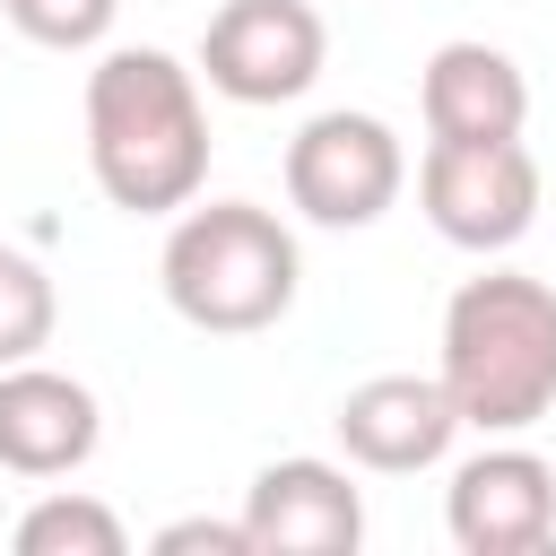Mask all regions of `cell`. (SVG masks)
<instances>
[{
	"mask_svg": "<svg viewBox=\"0 0 556 556\" xmlns=\"http://www.w3.org/2000/svg\"><path fill=\"white\" fill-rule=\"evenodd\" d=\"M434 382L452 391L460 426L478 434H521L556 408V287L530 269H486L460 278L443 304V365Z\"/></svg>",
	"mask_w": 556,
	"mask_h": 556,
	"instance_id": "2",
	"label": "cell"
},
{
	"mask_svg": "<svg viewBox=\"0 0 556 556\" xmlns=\"http://www.w3.org/2000/svg\"><path fill=\"white\" fill-rule=\"evenodd\" d=\"M408 182V148L382 113H313L295 139H287V200L304 226H330V235H356L374 226Z\"/></svg>",
	"mask_w": 556,
	"mask_h": 556,
	"instance_id": "4",
	"label": "cell"
},
{
	"mask_svg": "<svg viewBox=\"0 0 556 556\" xmlns=\"http://www.w3.org/2000/svg\"><path fill=\"white\" fill-rule=\"evenodd\" d=\"M87 174L122 217H174L208 182L200 70L156 43H113L87 70Z\"/></svg>",
	"mask_w": 556,
	"mask_h": 556,
	"instance_id": "1",
	"label": "cell"
},
{
	"mask_svg": "<svg viewBox=\"0 0 556 556\" xmlns=\"http://www.w3.org/2000/svg\"><path fill=\"white\" fill-rule=\"evenodd\" d=\"M339 452L356 460V469H374V478H417V469H434L443 452H452V434H460V408H452V391L434 382V374H374V382H356L348 400H339Z\"/></svg>",
	"mask_w": 556,
	"mask_h": 556,
	"instance_id": "10",
	"label": "cell"
},
{
	"mask_svg": "<svg viewBox=\"0 0 556 556\" xmlns=\"http://www.w3.org/2000/svg\"><path fill=\"white\" fill-rule=\"evenodd\" d=\"M104 443V408L78 374L26 356V365H0V469L9 478H70L87 469Z\"/></svg>",
	"mask_w": 556,
	"mask_h": 556,
	"instance_id": "9",
	"label": "cell"
},
{
	"mask_svg": "<svg viewBox=\"0 0 556 556\" xmlns=\"http://www.w3.org/2000/svg\"><path fill=\"white\" fill-rule=\"evenodd\" d=\"M243 530L252 556H356L365 547V495L339 460H269L243 486Z\"/></svg>",
	"mask_w": 556,
	"mask_h": 556,
	"instance_id": "8",
	"label": "cell"
},
{
	"mask_svg": "<svg viewBox=\"0 0 556 556\" xmlns=\"http://www.w3.org/2000/svg\"><path fill=\"white\" fill-rule=\"evenodd\" d=\"M443 530L460 556H539L556 539V469L521 443H486L443 486Z\"/></svg>",
	"mask_w": 556,
	"mask_h": 556,
	"instance_id": "7",
	"label": "cell"
},
{
	"mask_svg": "<svg viewBox=\"0 0 556 556\" xmlns=\"http://www.w3.org/2000/svg\"><path fill=\"white\" fill-rule=\"evenodd\" d=\"M156 278H165V304L191 330L252 339V330L287 321L304 261H295V235L278 226V208H261V200H208L200 208L191 200V208H174Z\"/></svg>",
	"mask_w": 556,
	"mask_h": 556,
	"instance_id": "3",
	"label": "cell"
},
{
	"mask_svg": "<svg viewBox=\"0 0 556 556\" xmlns=\"http://www.w3.org/2000/svg\"><path fill=\"white\" fill-rule=\"evenodd\" d=\"M122 547H130V530L96 495H43L17 521V556H122Z\"/></svg>",
	"mask_w": 556,
	"mask_h": 556,
	"instance_id": "12",
	"label": "cell"
},
{
	"mask_svg": "<svg viewBox=\"0 0 556 556\" xmlns=\"http://www.w3.org/2000/svg\"><path fill=\"white\" fill-rule=\"evenodd\" d=\"M191 547H208V556H252V530H243V521H208V513L156 530V556H191Z\"/></svg>",
	"mask_w": 556,
	"mask_h": 556,
	"instance_id": "15",
	"label": "cell"
},
{
	"mask_svg": "<svg viewBox=\"0 0 556 556\" xmlns=\"http://www.w3.org/2000/svg\"><path fill=\"white\" fill-rule=\"evenodd\" d=\"M417 113H426V139H521L530 78L513 52L460 35V43H434V61L417 78Z\"/></svg>",
	"mask_w": 556,
	"mask_h": 556,
	"instance_id": "11",
	"label": "cell"
},
{
	"mask_svg": "<svg viewBox=\"0 0 556 556\" xmlns=\"http://www.w3.org/2000/svg\"><path fill=\"white\" fill-rule=\"evenodd\" d=\"M330 61V26L313 0H226L200 26V78L226 104H295Z\"/></svg>",
	"mask_w": 556,
	"mask_h": 556,
	"instance_id": "6",
	"label": "cell"
},
{
	"mask_svg": "<svg viewBox=\"0 0 556 556\" xmlns=\"http://www.w3.org/2000/svg\"><path fill=\"white\" fill-rule=\"evenodd\" d=\"M52 321H61V295H52V269L17 243H0V365H26L52 348Z\"/></svg>",
	"mask_w": 556,
	"mask_h": 556,
	"instance_id": "13",
	"label": "cell"
},
{
	"mask_svg": "<svg viewBox=\"0 0 556 556\" xmlns=\"http://www.w3.org/2000/svg\"><path fill=\"white\" fill-rule=\"evenodd\" d=\"M426 226L460 252H513L539 226V156L521 139H426L417 156Z\"/></svg>",
	"mask_w": 556,
	"mask_h": 556,
	"instance_id": "5",
	"label": "cell"
},
{
	"mask_svg": "<svg viewBox=\"0 0 556 556\" xmlns=\"http://www.w3.org/2000/svg\"><path fill=\"white\" fill-rule=\"evenodd\" d=\"M0 17L43 52H96L122 17V0H0Z\"/></svg>",
	"mask_w": 556,
	"mask_h": 556,
	"instance_id": "14",
	"label": "cell"
}]
</instances>
